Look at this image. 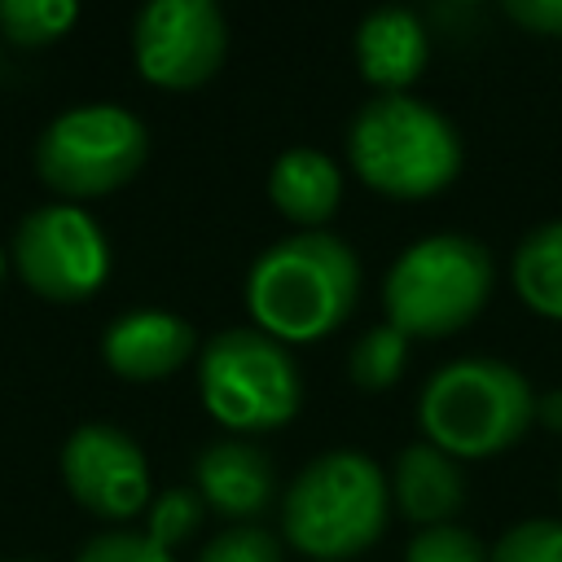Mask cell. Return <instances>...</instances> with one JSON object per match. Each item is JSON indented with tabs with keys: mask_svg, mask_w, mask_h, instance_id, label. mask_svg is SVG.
Listing matches in <instances>:
<instances>
[{
	"mask_svg": "<svg viewBox=\"0 0 562 562\" xmlns=\"http://www.w3.org/2000/svg\"><path fill=\"white\" fill-rule=\"evenodd\" d=\"M404 364H408V338L395 329V325H373L356 338L351 356H347V373L360 391L378 395V391H391L400 378H404Z\"/></svg>",
	"mask_w": 562,
	"mask_h": 562,
	"instance_id": "obj_17",
	"label": "cell"
},
{
	"mask_svg": "<svg viewBox=\"0 0 562 562\" xmlns=\"http://www.w3.org/2000/svg\"><path fill=\"white\" fill-rule=\"evenodd\" d=\"M75 18L79 9L70 0H0V31L22 48L61 40L75 26Z\"/></svg>",
	"mask_w": 562,
	"mask_h": 562,
	"instance_id": "obj_18",
	"label": "cell"
},
{
	"mask_svg": "<svg viewBox=\"0 0 562 562\" xmlns=\"http://www.w3.org/2000/svg\"><path fill=\"white\" fill-rule=\"evenodd\" d=\"M75 562H171V553L140 531H105L92 536Z\"/></svg>",
	"mask_w": 562,
	"mask_h": 562,
	"instance_id": "obj_23",
	"label": "cell"
},
{
	"mask_svg": "<svg viewBox=\"0 0 562 562\" xmlns=\"http://www.w3.org/2000/svg\"><path fill=\"white\" fill-rule=\"evenodd\" d=\"M487 562H562V518H527L505 527Z\"/></svg>",
	"mask_w": 562,
	"mask_h": 562,
	"instance_id": "obj_19",
	"label": "cell"
},
{
	"mask_svg": "<svg viewBox=\"0 0 562 562\" xmlns=\"http://www.w3.org/2000/svg\"><path fill=\"white\" fill-rule=\"evenodd\" d=\"M198 562H281V544L277 536H268L263 527H228L220 531L202 553Z\"/></svg>",
	"mask_w": 562,
	"mask_h": 562,
	"instance_id": "obj_22",
	"label": "cell"
},
{
	"mask_svg": "<svg viewBox=\"0 0 562 562\" xmlns=\"http://www.w3.org/2000/svg\"><path fill=\"white\" fill-rule=\"evenodd\" d=\"M193 347H198V338H193L189 321H180L176 312H162V307L123 312L101 338L105 364L127 382H158V378L176 373L193 356Z\"/></svg>",
	"mask_w": 562,
	"mask_h": 562,
	"instance_id": "obj_11",
	"label": "cell"
},
{
	"mask_svg": "<svg viewBox=\"0 0 562 562\" xmlns=\"http://www.w3.org/2000/svg\"><path fill=\"white\" fill-rule=\"evenodd\" d=\"M13 263L35 294L53 303H79L110 277V246L88 211L75 202H48L18 224Z\"/></svg>",
	"mask_w": 562,
	"mask_h": 562,
	"instance_id": "obj_8",
	"label": "cell"
},
{
	"mask_svg": "<svg viewBox=\"0 0 562 562\" xmlns=\"http://www.w3.org/2000/svg\"><path fill=\"white\" fill-rule=\"evenodd\" d=\"M149 154L145 123L110 101L75 105L57 114L35 145L40 180L66 198H101L123 189Z\"/></svg>",
	"mask_w": 562,
	"mask_h": 562,
	"instance_id": "obj_7",
	"label": "cell"
},
{
	"mask_svg": "<svg viewBox=\"0 0 562 562\" xmlns=\"http://www.w3.org/2000/svg\"><path fill=\"white\" fill-rule=\"evenodd\" d=\"M360 294L356 250L325 228L272 241L246 272V312L255 329L290 342H316L334 334Z\"/></svg>",
	"mask_w": 562,
	"mask_h": 562,
	"instance_id": "obj_1",
	"label": "cell"
},
{
	"mask_svg": "<svg viewBox=\"0 0 562 562\" xmlns=\"http://www.w3.org/2000/svg\"><path fill=\"white\" fill-rule=\"evenodd\" d=\"M404 562H487V549L479 544V536H470L457 522H439V527H417Z\"/></svg>",
	"mask_w": 562,
	"mask_h": 562,
	"instance_id": "obj_21",
	"label": "cell"
},
{
	"mask_svg": "<svg viewBox=\"0 0 562 562\" xmlns=\"http://www.w3.org/2000/svg\"><path fill=\"white\" fill-rule=\"evenodd\" d=\"M202 408L241 435L277 430L294 422L303 404V378L294 356L263 329H224L198 351Z\"/></svg>",
	"mask_w": 562,
	"mask_h": 562,
	"instance_id": "obj_6",
	"label": "cell"
},
{
	"mask_svg": "<svg viewBox=\"0 0 562 562\" xmlns=\"http://www.w3.org/2000/svg\"><path fill=\"white\" fill-rule=\"evenodd\" d=\"M228 53L224 13L211 0H154L136 13L132 57L136 70L171 92L202 88Z\"/></svg>",
	"mask_w": 562,
	"mask_h": 562,
	"instance_id": "obj_9",
	"label": "cell"
},
{
	"mask_svg": "<svg viewBox=\"0 0 562 562\" xmlns=\"http://www.w3.org/2000/svg\"><path fill=\"white\" fill-rule=\"evenodd\" d=\"M536 422H540L544 430L562 435V386H553V391H544V395L536 400Z\"/></svg>",
	"mask_w": 562,
	"mask_h": 562,
	"instance_id": "obj_25",
	"label": "cell"
},
{
	"mask_svg": "<svg viewBox=\"0 0 562 562\" xmlns=\"http://www.w3.org/2000/svg\"><path fill=\"white\" fill-rule=\"evenodd\" d=\"M0 281H4V250H0Z\"/></svg>",
	"mask_w": 562,
	"mask_h": 562,
	"instance_id": "obj_26",
	"label": "cell"
},
{
	"mask_svg": "<svg viewBox=\"0 0 562 562\" xmlns=\"http://www.w3.org/2000/svg\"><path fill=\"white\" fill-rule=\"evenodd\" d=\"M193 479H198L202 505L224 518H237V522L263 514L277 496V470H272L268 452L246 439L206 443L193 461Z\"/></svg>",
	"mask_w": 562,
	"mask_h": 562,
	"instance_id": "obj_12",
	"label": "cell"
},
{
	"mask_svg": "<svg viewBox=\"0 0 562 562\" xmlns=\"http://www.w3.org/2000/svg\"><path fill=\"white\" fill-rule=\"evenodd\" d=\"M61 479L70 496L97 518H132L149 505V465L132 435L110 422H83L61 448Z\"/></svg>",
	"mask_w": 562,
	"mask_h": 562,
	"instance_id": "obj_10",
	"label": "cell"
},
{
	"mask_svg": "<svg viewBox=\"0 0 562 562\" xmlns=\"http://www.w3.org/2000/svg\"><path fill=\"white\" fill-rule=\"evenodd\" d=\"M426 57H430L426 26L408 9H373L356 31L360 75L378 92H404L426 70Z\"/></svg>",
	"mask_w": 562,
	"mask_h": 562,
	"instance_id": "obj_14",
	"label": "cell"
},
{
	"mask_svg": "<svg viewBox=\"0 0 562 562\" xmlns=\"http://www.w3.org/2000/svg\"><path fill=\"white\" fill-rule=\"evenodd\" d=\"M536 422L531 382L487 356L448 360L435 369L417 400V426L426 443L448 452L452 461H487L514 448Z\"/></svg>",
	"mask_w": 562,
	"mask_h": 562,
	"instance_id": "obj_3",
	"label": "cell"
},
{
	"mask_svg": "<svg viewBox=\"0 0 562 562\" xmlns=\"http://www.w3.org/2000/svg\"><path fill=\"white\" fill-rule=\"evenodd\" d=\"M391 496L400 505V514L417 527H439L452 522L457 509L465 505V474L461 461H452L448 452H439L435 443H408L395 457L391 470Z\"/></svg>",
	"mask_w": 562,
	"mask_h": 562,
	"instance_id": "obj_13",
	"label": "cell"
},
{
	"mask_svg": "<svg viewBox=\"0 0 562 562\" xmlns=\"http://www.w3.org/2000/svg\"><path fill=\"white\" fill-rule=\"evenodd\" d=\"M391 514V487L382 465L360 448H334L312 457L285 487L281 531L316 562H342L364 553Z\"/></svg>",
	"mask_w": 562,
	"mask_h": 562,
	"instance_id": "obj_2",
	"label": "cell"
},
{
	"mask_svg": "<svg viewBox=\"0 0 562 562\" xmlns=\"http://www.w3.org/2000/svg\"><path fill=\"white\" fill-rule=\"evenodd\" d=\"M347 158L373 193L417 202L457 180L461 136L435 105L408 92H378L347 127Z\"/></svg>",
	"mask_w": 562,
	"mask_h": 562,
	"instance_id": "obj_4",
	"label": "cell"
},
{
	"mask_svg": "<svg viewBox=\"0 0 562 562\" xmlns=\"http://www.w3.org/2000/svg\"><path fill=\"white\" fill-rule=\"evenodd\" d=\"M505 13L531 35H562V0H505Z\"/></svg>",
	"mask_w": 562,
	"mask_h": 562,
	"instance_id": "obj_24",
	"label": "cell"
},
{
	"mask_svg": "<svg viewBox=\"0 0 562 562\" xmlns=\"http://www.w3.org/2000/svg\"><path fill=\"white\" fill-rule=\"evenodd\" d=\"M202 514H206V505H202L198 487H167V492L149 505V531H145V536L171 553L180 540H189V536L202 527Z\"/></svg>",
	"mask_w": 562,
	"mask_h": 562,
	"instance_id": "obj_20",
	"label": "cell"
},
{
	"mask_svg": "<svg viewBox=\"0 0 562 562\" xmlns=\"http://www.w3.org/2000/svg\"><path fill=\"white\" fill-rule=\"evenodd\" d=\"M514 294L544 321H562V220L531 228L509 263Z\"/></svg>",
	"mask_w": 562,
	"mask_h": 562,
	"instance_id": "obj_16",
	"label": "cell"
},
{
	"mask_svg": "<svg viewBox=\"0 0 562 562\" xmlns=\"http://www.w3.org/2000/svg\"><path fill=\"white\" fill-rule=\"evenodd\" d=\"M492 255L470 233L417 237L386 272V325L404 338H448L465 329L492 299Z\"/></svg>",
	"mask_w": 562,
	"mask_h": 562,
	"instance_id": "obj_5",
	"label": "cell"
},
{
	"mask_svg": "<svg viewBox=\"0 0 562 562\" xmlns=\"http://www.w3.org/2000/svg\"><path fill=\"white\" fill-rule=\"evenodd\" d=\"M268 198L299 233H312L338 211L342 171L321 149H285L268 171Z\"/></svg>",
	"mask_w": 562,
	"mask_h": 562,
	"instance_id": "obj_15",
	"label": "cell"
}]
</instances>
